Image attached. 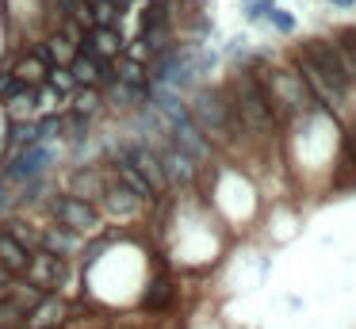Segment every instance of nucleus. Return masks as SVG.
Returning a JSON list of instances; mask_svg holds the SVG:
<instances>
[{"label": "nucleus", "instance_id": "10", "mask_svg": "<svg viewBox=\"0 0 356 329\" xmlns=\"http://www.w3.org/2000/svg\"><path fill=\"white\" fill-rule=\"evenodd\" d=\"M85 42H88V50H92L96 58H119V54H123V38H119L111 27H104V23H96V27L88 31Z\"/></svg>", "mask_w": 356, "mask_h": 329}, {"label": "nucleus", "instance_id": "5", "mask_svg": "<svg viewBox=\"0 0 356 329\" xmlns=\"http://www.w3.org/2000/svg\"><path fill=\"white\" fill-rule=\"evenodd\" d=\"M54 218H58V226H70V230H92L96 222H100V214H96V207L85 203V199L65 195L54 203Z\"/></svg>", "mask_w": 356, "mask_h": 329}, {"label": "nucleus", "instance_id": "6", "mask_svg": "<svg viewBox=\"0 0 356 329\" xmlns=\"http://www.w3.org/2000/svg\"><path fill=\"white\" fill-rule=\"evenodd\" d=\"M54 161V153L47 150V145H27L24 153H16V157H8V176L12 180H31V176H39L42 168Z\"/></svg>", "mask_w": 356, "mask_h": 329}, {"label": "nucleus", "instance_id": "22", "mask_svg": "<svg viewBox=\"0 0 356 329\" xmlns=\"http://www.w3.org/2000/svg\"><path fill=\"white\" fill-rule=\"evenodd\" d=\"M169 23V8L165 4H149L146 15H142V27H165Z\"/></svg>", "mask_w": 356, "mask_h": 329}, {"label": "nucleus", "instance_id": "20", "mask_svg": "<svg viewBox=\"0 0 356 329\" xmlns=\"http://www.w3.org/2000/svg\"><path fill=\"white\" fill-rule=\"evenodd\" d=\"M119 81H123V84H142V81H146V77H142L138 58H123V61H119Z\"/></svg>", "mask_w": 356, "mask_h": 329}, {"label": "nucleus", "instance_id": "16", "mask_svg": "<svg viewBox=\"0 0 356 329\" xmlns=\"http://www.w3.org/2000/svg\"><path fill=\"white\" fill-rule=\"evenodd\" d=\"M119 8H123V4H115V0H92V4H88V12H92V19H96V23L111 27V23L119 19Z\"/></svg>", "mask_w": 356, "mask_h": 329}, {"label": "nucleus", "instance_id": "3", "mask_svg": "<svg viewBox=\"0 0 356 329\" xmlns=\"http://www.w3.org/2000/svg\"><path fill=\"white\" fill-rule=\"evenodd\" d=\"M264 96H268L272 111L284 107V111H307L310 107V84L302 81V73H287V69H272L268 84H261Z\"/></svg>", "mask_w": 356, "mask_h": 329}, {"label": "nucleus", "instance_id": "2", "mask_svg": "<svg viewBox=\"0 0 356 329\" xmlns=\"http://www.w3.org/2000/svg\"><path fill=\"white\" fill-rule=\"evenodd\" d=\"M230 111L238 115V122L245 130H272V122H276V111H272L268 96H264V88L253 81V77H241L238 84H234V104Z\"/></svg>", "mask_w": 356, "mask_h": 329}, {"label": "nucleus", "instance_id": "25", "mask_svg": "<svg viewBox=\"0 0 356 329\" xmlns=\"http://www.w3.org/2000/svg\"><path fill=\"white\" fill-rule=\"evenodd\" d=\"M35 130H39V142H42V138H54L58 130H62V119L47 115V119H39V122H35Z\"/></svg>", "mask_w": 356, "mask_h": 329}, {"label": "nucleus", "instance_id": "28", "mask_svg": "<svg viewBox=\"0 0 356 329\" xmlns=\"http://www.w3.org/2000/svg\"><path fill=\"white\" fill-rule=\"evenodd\" d=\"M77 111H92V92H81L77 96Z\"/></svg>", "mask_w": 356, "mask_h": 329}, {"label": "nucleus", "instance_id": "17", "mask_svg": "<svg viewBox=\"0 0 356 329\" xmlns=\"http://www.w3.org/2000/svg\"><path fill=\"white\" fill-rule=\"evenodd\" d=\"M47 81L54 84L58 92H73V88H77V81H73V73L65 65H47Z\"/></svg>", "mask_w": 356, "mask_h": 329}, {"label": "nucleus", "instance_id": "19", "mask_svg": "<svg viewBox=\"0 0 356 329\" xmlns=\"http://www.w3.org/2000/svg\"><path fill=\"white\" fill-rule=\"evenodd\" d=\"M19 321H24V310L12 298H0V329H16Z\"/></svg>", "mask_w": 356, "mask_h": 329}, {"label": "nucleus", "instance_id": "14", "mask_svg": "<svg viewBox=\"0 0 356 329\" xmlns=\"http://www.w3.org/2000/svg\"><path fill=\"white\" fill-rule=\"evenodd\" d=\"M39 142V130H35V122H16V127L8 130V157H16V153H24L27 145Z\"/></svg>", "mask_w": 356, "mask_h": 329}, {"label": "nucleus", "instance_id": "18", "mask_svg": "<svg viewBox=\"0 0 356 329\" xmlns=\"http://www.w3.org/2000/svg\"><path fill=\"white\" fill-rule=\"evenodd\" d=\"M27 92V81H19L16 73H0V99H16Z\"/></svg>", "mask_w": 356, "mask_h": 329}, {"label": "nucleus", "instance_id": "12", "mask_svg": "<svg viewBox=\"0 0 356 329\" xmlns=\"http://www.w3.org/2000/svg\"><path fill=\"white\" fill-rule=\"evenodd\" d=\"M27 260H31V249L19 245L12 234H0V264L8 272H27Z\"/></svg>", "mask_w": 356, "mask_h": 329}, {"label": "nucleus", "instance_id": "26", "mask_svg": "<svg viewBox=\"0 0 356 329\" xmlns=\"http://www.w3.org/2000/svg\"><path fill=\"white\" fill-rule=\"evenodd\" d=\"M268 8H272V0H249L245 15H249V19H261V15H268Z\"/></svg>", "mask_w": 356, "mask_h": 329}, {"label": "nucleus", "instance_id": "9", "mask_svg": "<svg viewBox=\"0 0 356 329\" xmlns=\"http://www.w3.org/2000/svg\"><path fill=\"white\" fill-rule=\"evenodd\" d=\"M127 161H131L134 168H138L142 176H146L149 180V188H165V180H169V176H165V168H161V161L154 157V153L146 150V145H131V153H127Z\"/></svg>", "mask_w": 356, "mask_h": 329}, {"label": "nucleus", "instance_id": "8", "mask_svg": "<svg viewBox=\"0 0 356 329\" xmlns=\"http://www.w3.org/2000/svg\"><path fill=\"white\" fill-rule=\"evenodd\" d=\"M65 318H70V306H65L62 298H50V295H42L39 303L24 314V321L31 329H54V326H62Z\"/></svg>", "mask_w": 356, "mask_h": 329}, {"label": "nucleus", "instance_id": "27", "mask_svg": "<svg viewBox=\"0 0 356 329\" xmlns=\"http://www.w3.org/2000/svg\"><path fill=\"white\" fill-rule=\"evenodd\" d=\"M161 298H169V283H154V291L146 295V306H161Z\"/></svg>", "mask_w": 356, "mask_h": 329}, {"label": "nucleus", "instance_id": "4", "mask_svg": "<svg viewBox=\"0 0 356 329\" xmlns=\"http://www.w3.org/2000/svg\"><path fill=\"white\" fill-rule=\"evenodd\" d=\"M188 115H192V122L203 130V134H215V138H222L226 127H230V119H234V111L222 99V92H195Z\"/></svg>", "mask_w": 356, "mask_h": 329}, {"label": "nucleus", "instance_id": "13", "mask_svg": "<svg viewBox=\"0 0 356 329\" xmlns=\"http://www.w3.org/2000/svg\"><path fill=\"white\" fill-rule=\"evenodd\" d=\"M115 168H119V180H123V188H131L138 199H154V188H149V180L131 165V161H119Z\"/></svg>", "mask_w": 356, "mask_h": 329}, {"label": "nucleus", "instance_id": "24", "mask_svg": "<svg viewBox=\"0 0 356 329\" xmlns=\"http://www.w3.org/2000/svg\"><path fill=\"white\" fill-rule=\"evenodd\" d=\"M268 19H272V27L284 31V35H287V31H295V19L284 12V8H268Z\"/></svg>", "mask_w": 356, "mask_h": 329}, {"label": "nucleus", "instance_id": "11", "mask_svg": "<svg viewBox=\"0 0 356 329\" xmlns=\"http://www.w3.org/2000/svg\"><path fill=\"white\" fill-rule=\"evenodd\" d=\"M70 73H73V81L77 84H100V81H115L111 77V69H100L88 54H73L70 58Z\"/></svg>", "mask_w": 356, "mask_h": 329}, {"label": "nucleus", "instance_id": "15", "mask_svg": "<svg viewBox=\"0 0 356 329\" xmlns=\"http://www.w3.org/2000/svg\"><path fill=\"white\" fill-rule=\"evenodd\" d=\"M16 77H19V81H47V61H42L39 54H31L27 61H19V65H16Z\"/></svg>", "mask_w": 356, "mask_h": 329}, {"label": "nucleus", "instance_id": "1", "mask_svg": "<svg viewBox=\"0 0 356 329\" xmlns=\"http://www.w3.org/2000/svg\"><path fill=\"white\" fill-rule=\"evenodd\" d=\"M299 65H302V81L310 84V88H318L325 99H333L337 104L341 96H345L348 88V65L345 58H341V50L333 42H325V38H310L307 46L299 50Z\"/></svg>", "mask_w": 356, "mask_h": 329}, {"label": "nucleus", "instance_id": "23", "mask_svg": "<svg viewBox=\"0 0 356 329\" xmlns=\"http://www.w3.org/2000/svg\"><path fill=\"white\" fill-rule=\"evenodd\" d=\"M111 207H115L119 214L134 211V191L131 188H115V191H111Z\"/></svg>", "mask_w": 356, "mask_h": 329}, {"label": "nucleus", "instance_id": "30", "mask_svg": "<svg viewBox=\"0 0 356 329\" xmlns=\"http://www.w3.org/2000/svg\"><path fill=\"white\" fill-rule=\"evenodd\" d=\"M85 4H92V0H85Z\"/></svg>", "mask_w": 356, "mask_h": 329}, {"label": "nucleus", "instance_id": "21", "mask_svg": "<svg viewBox=\"0 0 356 329\" xmlns=\"http://www.w3.org/2000/svg\"><path fill=\"white\" fill-rule=\"evenodd\" d=\"M337 50H341V58H345L348 73H356V31H348V35H341Z\"/></svg>", "mask_w": 356, "mask_h": 329}, {"label": "nucleus", "instance_id": "29", "mask_svg": "<svg viewBox=\"0 0 356 329\" xmlns=\"http://www.w3.org/2000/svg\"><path fill=\"white\" fill-rule=\"evenodd\" d=\"M330 4H337V8H353V0H330Z\"/></svg>", "mask_w": 356, "mask_h": 329}, {"label": "nucleus", "instance_id": "7", "mask_svg": "<svg viewBox=\"0 0 356 329\" xmlns=\"http://www.w3.org/2000/svg\"><path fill=\"white\" fill-rule=\"evenodd\" d=\"M27 272H31V280L39 283V287H54V283H58V280H62V275H65L62 252H54V249L31 252V260H27Z\"/></svg>", "mask_w": 356, "mask_h": 329}]
</instances>
